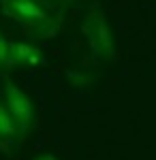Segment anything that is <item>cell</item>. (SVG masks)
I'll return each instance as SVG.
<instances>
[{
  "instance_id": "4",
  "label": "cell",
  "mask_w": 156,
  "mask_h": 160,
  "mask_svg": "<svg viewBox=\"0 0 156 160\" xmlns=\"http://www.w3.org/2000/svg\"><path fill=\"white\" fill-rule=\"evenodd\" d=\"M43 60L45 58H43L39 47L30 45V43H22V41L11 43V66H30V68H34V66H41Z\"/></svg>"
},
{
  "instance_id": "2",
  "label": "cell",
  "mask_w": 156,
  "mask_h": 160,
  "mask_svg": "<svg viewBox=\"0 0 156 160\" xmlns=\"http://www.w3.org/2000/svg\"><path fill=\"white\" fill-rule=\"evenodd\" d=\"M81 32H84L96 60H113L116 58V43H113L111 28H109L105 15L98 9H92L88 13L84 26H81Z\"/></svg>"
},
{
  "instance_id": "1",
  "label": "cell",
  "mask_w": 156,
  "mask_h": 160,
  "mask_svg": "<svg viewBox=\"0 0 156 160\" xmlns=\"http://www.w3.org/2000/svg\"><path fill=\"white\" fill-rule=\"evenodd\" d=\"M0 9L24 30L32 32V37L45 38L58 32V22L49 17L34 0H0Z\"/></svg>"
},
{
  "instance_id": "6",
  "label": "cell",
  "mask_w": 156,
  "mask_h": 160,
  "mask_svg": "<svg viewBox=\"0 0 156 160\" xmlns=\"http://www.w3.org/2000/svg\"><path fill=\"white\" fill-rule=\"evenodd\" d=\"M0 66H11V43L0 32Z\"/></svg>"
},
{
  "instance_id": "3",
  "label": "cell",
  "mask_w": 156,
  "mask_h": 160,
  "mask_svg": "<svg viewBox=\"0 0 156 160\" xmlns=\"http://www.w3.org/2000/svg\"><path fill=\"white\" fill-rule=\"evenodd\" d=\"M4 102H7V109L11 113V118L15 120V126L19 132H28L30 124L34 120V107H32V100L26 94L24 90L15 86V83H7L4 86Z\"/></svg>"
},
{
  "instance_id": "5",
  "label": "cell",
  "mask_w": 156,
  "mask_h": 160,
  "mask_svg": "<svg viewBox=\"0 0 156 160\" xmlns=\"http://www.w3.org/2000/svg\"><path fill=\"white\" fill-rule=\"evenodd\" d=\"M17 126H15V120L11 118L9 109L4 105H0V137H7V139H13V135H17Z\"/></svg>"
},
{
  "instance_id": "7",
  "label": "cell",
  "mask_w": 156,
  "mask_h": 160,
  "mask_svg": "<svg viewBox=\"0 0 156 160\" xmlns=\"http://www.w3.org/2000/svg\"><path fill=\"white\" fill-rule=\"evenodd\" d=\"M34 160H58L54 154H41V156H36Z\"/></svg>"
}]
</instances>
